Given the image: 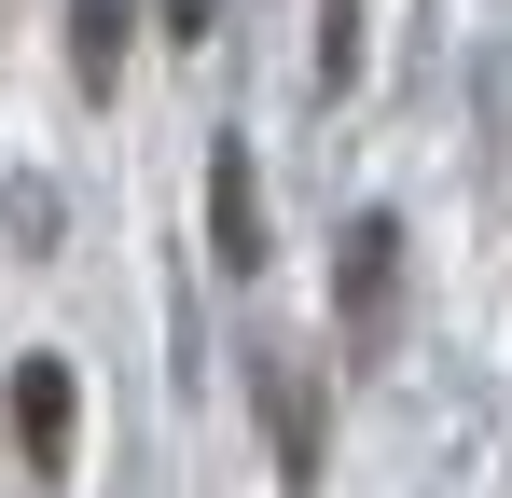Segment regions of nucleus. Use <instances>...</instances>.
<instances>
[{
  "label": "nucleus",
  "mask_w": 512,
  "mask_h": 498,
  "mask_svg": "<svg viewBox=\"0 0 512 498\" xmlns=\"http://www.w3.org/2000/svg\"><path fill=\"white\" fill-rule=\"evenodd\" d=\"M250 402H263V443H277V485H319V457H333V360L291 346V332H250Z\"/></svg>",
  "instance_id": "f257e3e1"
},
{
  "label": "nucleus",
  "mask_w": 512,
  "mask_h": 498,
  "mask_svg": "<svg viewBox=\"0 0 512 498\" xmlns=\"http://www.w3.org/2000/svg\"><path fill=\"white\" fill-rule=\"evenodd\" d=\"M333 319H346V360H388V332H402V222L388 208H360L333 236Z\"/></svg>",
  "instance_id": "f03ea898"
},
{
  "label": "nucleus",
  "mask_w": 512,
  "mask_h": 498,
  "mask_svg": "<svg viewBox=\"0 0 512 498\" xmlns=\"http://www.w3.org/2000/svg\"><path fill=\"white\" fill-rule=\"evenodd\" d=\"M0 429H14L28 485H56V471H70V360H14V388H0Z\"/></svg>",
  "instance_id": "7ed1b4c3"
},
{
  "label": "nucleus",
  "mask_w": 512,
  "mask_h": 498,
  "mask_svg": "<svg viewBox=\"0 0 512 498\" xmlns=\"http://www.w3.org/2000/svg\"><path fill=\"white\" fill-rule=\"evenodd\" d=\"M208 249H222V277H263V180L236 139L208 153Z\"/></svg>",
  "instance_id": "20e7f679"
},
{
  "label": "nucleus",
  "mask_w": 512,
  "mask_h": 498,
  "mask_svg": "<svg viewBox=\"0 0 512 498\" xmlns=\"http://www.w3.org/2000/svg\"><path fill=\"white\" fill-rule=\"evenodd\" d=\"M125 28H139V0H70V83L84 97H125Z\"/></svg>",
  "instance_id": "39448f33"
},
{
  "label": "nucleus",
  "mask_w": 512,
  "mask_h": 498,
  "mask_svg": "<svg viewBox=\"0 0 512 498\" xmlns=\"http://www.w3.org/2000/svg\"><path fill=\"white\" fill-rule=\"evenodd\" d=\"M0 222H14V263H42L56 222H70V194H56V180H14V194H0Z\"/></svg>",
  "instance_id": "423d86ee"
},
{
  "label": "nucleus",
  "mask_w": 512,
  "mask_h": 498,
  "mask_svg": "<svg viewBox=\"0 0 512 498\" xmlns=\"http://www.w3.org/2000/svg\"><path fill=\"white\" fill-rule=\"evenodd\" d=\"M360 56H374V42H360V0H319V83H360Z\"/></svg>",
  "instance_id": "0eeeda50"
},
{
  "label": "nucleus",
  "mask_w": 512,
  "mask_h": 498,
  "mask_svg": "<svg viewBox=\"0 0 512 498\" xmlns=\"http://www.w3.org/2000/svg\"><path fill=\"white\" fill-rule=\"evenodd\" d=\"M222 28V0H167V42H208Z\"/></svg>",
  "instance_id": "6e6552de"
}]
</instances>
